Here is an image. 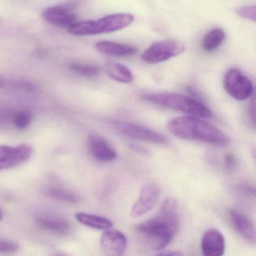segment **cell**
<instances>
[{
	"label": "cell",
	"instance_id": "1",
	"mask_svg": "<svg viewBox=\"0 0 256 256\" xmlns=\"http://www.w3.org/2000/svg\"><path fill=\"white\" fill-rule=\"evenodd\" d=\"M179 226L178 203L169 198L164 200L156 216L138 224L137 232L152 250H161L172 242Z\"/></svg>",
	"mask_w": 256,
	"mask_h": 256
},
{
	"label": "cell",
	"instance_id": "2",
	"mask_svg": "<svg viewBox=\"0 0 256 256\" xmlns=\"http://www.w3.org/2000/svg\"><path fill=\"white\" fill-rule=\"evenodd\" d=\"M169 131L179 138L203 142L216 146H226L230 139L221 130L198 118L178 116L168 122Z\"/></svg>",
	"mask_w": 256,
	"mask_h": 256
},
{
	"label": "cell",
	"instance_id": "3",
	"mask_svg": "<svg viewBox=\"0 0 256 256\" xmlns=\"http://www.w3.org/2000/svg\"><path fill=\"white\" fill-rule=\"evenodd\" d=\"M144 101L166 108L172 109L192 116L210 118L212 113L206 106L198 100L174 92H156L144 95Z\"/></svg>",
	"mask_w": 256,
	"mask_h": 256
},
{
	"label": "cell",
	"instance_id": "4",
	"mask_svg": "<svg viewBox=\"0 0 256 256\" xmlns=\"http://www.w3.org/2000/svg\"><path fill=\"white\" fill-rule=\"evenodd\" d=\"M134 22V16L130 13L108 14L98 20L76 22L68 29L76 36H94L116 32L125 29Z\"/></svg>",
	"mask_w": 256,
	"mask_h": 256
},
{
	"label": "cell",
	"instance_id": "5",
	"mask_svg": "<svg viewBox=\"0 0 256 256\" xmlns=\"http://www.w3.org/2000/svg\"><path fill=\"white\" fill-rule=\"evenodd\" d=\"M185 50V46L174 40H161L152 43L142 54L144 62L157 64L166 62L172 58L179 56Z\"/></svg>",
	"mask_w": 256,
	"mask_h": 256
},
{
	"label": "cell",
	"instance_id": "6",
	"mask_svg": "<svg viewBox=\"0 0 256 256\" xmlns=\"http://www.w3.org/2000/svg\"><path fill=\"white\" fill-rule=\"evenodd\" d=\"M223 85L226 92L238 101L250 98L254 90L251 80L236 68H230L226 72Z\"/></svg>",
	"mask_w": 256,
	"mask_h": 256
},
{
	"label": "cell",
	"instance_id": "7",
	"mask_svg": "<svg viewBox=\"0 0 256 256\" xmlns=\"http://www.w3.org/2000/svg\"><path fill=\"white\" fill-rule=\"evenodd\" d=\"M112 125L120 134L132 138L158 144H167L168 143L167 138L163 134L142 126L119 120L114 121Z\"/></svg>",
	"mask_w": 256,
	"mask_h": 256
},
{
	"label": "cell",
	"instance_id": "8",
	"mask_svg": "<svg viewBox=\"0 0 256 256\" xmlns=\"http://www.w3.org/2000/svg\"><path fill=\"white\" fill-rule=\"evenodd\" d=\"M32 148L28 144L12 146L0 145V170L11 169L28 162L32 155Z\"/></svg>",
	"mask_w": 256,
	"mask_h": 256
},
{
	"label": "cell",
	"instance_id": "9",
	"mask_svg": "<svg viewBox=\"0 0 256 256\" xmlns=\"http://www.w3.org/2000/svg\"><path fill=\"white\" fill-rule=\"evenodd\" d=\"M160 197V190L154 184H148L140 190L138 198L132 208L131 216L139 218L154 209L158 203Z\"/></svg>",
	"mask_w": 256,
	"mask_h": 256
},
{
	"label": "cell",
	"instance_id": "10",
	"mask_svg": "<svg viewBox=\"0 0 256 256\" xmlns=\"http://www.w3.org/2000/svg\"><path fill=\"white\" fill-rule=\"evenodd\" d=\"M126 236L120 230H104L100 239L102 250L106 256H124L127 248Z\"/></svg>",
	"mask_w": 256,
	"mask_h": 256
},
{
	"label": "cell",
	"instance_id": "11",
	"mask_svg": "<svg viewBox=\"0 0 256 256\" xmlns=\"http://www.w3.org/2000/svg\"><path fill=\"white\" fill-rule=\"evenodd\" d=\"M43 18L54 26L70 28L76 23V16L68 6L48 7L42 12Z\"/></svg>",
	"mask_w": 256,
	"mask_h": 256
},
{
	"label": "cell",
	"instance_id": "12",
	"mask_svg": "<svg viewBox=\"0 0 256 256\" xmlns=\"http://www.w3.org/2000/svg\"><path fill=\"white\" fill-rule=\"evenodd\" d=\"M88 145L91 155L98 161L108 162L118 156L115 150L100 134L91 133L88 138Z\"/></svg>",
	"mask_w": 256,
	"mask_h": 256
},
{
	"label": "cell",
	"instance_id": "13",
	"mask_svg": "<svg viewBox=\"0 0 256 256\" xmlns=\"http://www.w3.org/2000/svg\"><path fill=\"white\" fill-rule=\"evenodd\" d=\"M202 256H223L226 251V240L218 229L210 228L202 236Z\"/></svg>",
	"mask_w": 256,
	"mask_h": 256
},
{
	"label": "cell",
	"instance_id": "14",
	"mask_svg": "<svg viewBox=\"0 0 256 256\" xmlns=\"http://www.w3.org/2000/svg\"><path fill=\"white\" fill-rule=\"evenodd\" d=\"M229 217L235 230L250 242H256V228L248 216L238 210L230 209Z\"/></svg>",
	"mask_w": 256,
	"mask_h": 256
},
{
	"label": "cell",
	"instance_id": "15",
	"mask_svg": "<svg viewBox=\"0 0 256 256\" xmlns=\"http://www.w3.org/2000/svg\"><path fill=\"white\" fill-rule=\"evenodd\" d=\"M36 221L40 227L44 230L59 234H68L72 228L70 221L54 216H41L36 218Z\"/></svg>",
	"mask_w": 256,
	"mask_h": 256
},
{
	"label": "cell",
	"instance_id": "16",
	"mask_svg": "<svg viewBox=\"0 0 256 256\" xmlns=\"http://www.w3.org/2000/svg\"><path fill=\"white\" fill-rule=\"evenodd\" d=\"M95 48L103 54L114 56H131L137 52L134 46L110 41L98 42L96 44Z\"/></svg>",
	"mask_w": 256,
	"mask_h": 256
},
{
	"label": "cell",
	"instance_id": "17",
	"mask_svg": "<svg viewBox=\"0 0 256 256\" xmlns=\"http://www.w3.org/2000/svg\"><path fill=\"white\" fill-rule=\"evenodd\" d=\"M38 86L25 78L10 76H0V90L19 91V92H35Z\"/></svg>",
	"mask_w": 256,
	"mask_h": 256
},
{
	"label": "cell",
	"instance_id": "18",
	"mask_svg": "<svg viewBox=\"0 0 256 256\" xmlns=\"http://www.w3.org/2000/svg\"><path fill=\"white\" fill-rule=\"evenodd\" d=\"M76 218L80 224L97 230H108L114 224L113 222L109 218L94 214L77 212Z\"/></svg>",
	"mask_w": 256,
	"mask_h": 256
},
{
	"label": "cell",
	"instance_id": "19",
	"mask_svg": "<svg viewBox=\"0 0 256 256\" xmlns=\"http://www.w3.org/2000/svg\"><path fill=\"white\" fill-rule=\"evenodd\" d=\"M108 74L116 82L130 84L134 80V76L131 70L124 64L119 62H108L106 65Z\"/></svg>",
	"mask_w": 256,
	"mask_h": 256
},
{
	"label": "cell",
	"instance_id": "20",
	"mask_svg": "<svg viewBox=\"0 0 256 256\" xmlns=\"http://www.w3.org/2000/svg\"><path fill=\"white\" fill-rule=\"evenodd\" d=\"M226 38L224 30L216 28L210 31L202 42V48L206 52H212L216 50L222 44Z\"/></svg>",
	"mask_w": 256,
	"mask_h": 256
},
{
	"label": "cell",
	"instance_id": "21",
	"mask_svg": "<svg viewBox=\"0 0 256 256\" xmlns=\"http://www.w3.org/2000/svg\"><path fill=\"white\" fill-rule=\"evenodd\" d=\"M46 194L52 198L68 203H77L80 200V196L71 190L60 186H52L46 190Z\"/></svg>",
	"mask_w": 256,
	"mask_h": 256
},
{
	"label": "cell",
	"instance_id": "22",
	"mask_svg": "<svg viewBox=\"0 0 256 256\" xmlns=\"http://www.w3.org/2000/svg\"><path fill=\"white\" fill-rule=\"evenodd\" d=\"M70 70L79 76L86 78H94L100 74V67L92 64L74 62L70 66Z\"/></svg>",
	"mask_w": 256,
	"mask_h": 256
},
{
	"label": "cell",
	"instance_id": "23",
	"mask_svg": "<svg viewBox=\"0 0 256 256\" xmlns=\"http://www.w3.org/2000/svg\"><path fill=\"white\" fill-rule=\"evenodd\" d=\"M32 120V115L26 110L16 112L13 118V126L18 130H25L29 126Z\"/></svg>",
	"mask_w": 256,
	"mask_h": 256
},
{
	"label": "cell",
	"instance_id": "24",
	"mask_svg": "<svg viewBox=\"0 0 256 256\" xmlns=\"http://www.w3.org/2000/svg\"><path fill=\"white\" fill-rule=\"evenodd\" d=\"M236 13L244 19L252 20L254 22L256 20V6H252L240 7L236 10Z\"/></svg>",
	"mask_w": 256,
	"mask_h": 256
},
{
	"label": "cell",
	"instance_id": "25",
	"mask_svg": "<svg viewBox=\"0 0 256 256\" xmlns=\"http://www.w3.org/2000/svg\"><path fill=\"white\" fill-rule=\"evenodd\" d=\"M16 112H10L8 110H0V128L6 127L10 124L13 125V118Z\"/></svg>",
	"mask_w": 256,
	"mask_h": 256
},
{
	"label": "cell",
	"instance_id": "26",
	"mask_svg": "<svg viewBox=\"0 0 256 256\" xmlns=\"http://www.w3.org/2000/svg\"><path fill=\"white\" fill-rule=\"evenodd\" d=\"M18 250V245L11 241L0 240V252L12 253Z\"/></svg>",
	"mask_w": 256,
	"mask_h": 256
},
{
	"label": "cell",
	"instance_id": "27",
	"mask_svg": "<svg viewBox=\"0 0 256 256\" xmlns=\"http://www.w3.org/2000/svg\"><path fill=\"white\" fill-rule=\"evenodd\" d=\"M224 166L228 170H234L238 166V160L233 154H226L224 157Z\"/></svg>",
	"mask_w": 256,
	"mask_h": 256
},
{
	"label": "cell",
	"instance_id": "28",
	"mask_svg": "<svg viewBox=\"0 0 256 256\" xmlns=\"http://www.w3.org/2000/svg\"><path fill=\"white\" fill-rule=\"evenodd\" d=\"M248 115H250V119L252 121L253 124L254 125L256 122V104H254V98L250 102V106L248 109Z\"/></svg>",
	"mask_w": 256,
	"mask_h": 256
},
{
	"label": "cell",
	"instance_id": "29",
	"mask_svg": "<svg viewBox=\"0 0 256 256\" xmlns=\"http://www.w3.org/2000/svg\"><path fill=\"white\" fill-rule=\"evenodd\" d=\"M240 190L242 192V193L248 194V196H254L256 194V190L252 186L250 185H241L240 186Z\"/></svg>",
	"mask_w": 256,
	"mask_h": 256
},
{
	"label": "cell",
	"instance_id": "30",
	"mask_svg": "<svg viewBox=\"0 0 256 256\" xmlns=\"http://www.w3.org/2000/svg\"><path fill=\"white\" fill-rule=\"evenodd\" d=\"M156 256H182V253L178 250H174V251L162 252Z\"/></svg>",
	"mask_w": 256,
	"mask_h": 256
},
{
	"label": "cell",
	"instance_id": "31",
	"mask_svg": "<svg viewBox=\"0 0 256 256\" xmlns=\"http://www.w3.org/2000/svg\"><path fill=\"white\" fill-rule=\"evenodd\" d=\"M130 148L132 149V150L136 151V152H138L140 154H148V150L145 148H142V146H138V145L132 144Z\"/></svg>",
	"mask_w": 256,
	"mask_h": 256
},
{
	"label": "cell",
	"instance_id": "32",
	"mask_svg": "<svg viewBox=\"0 0 256 256\" xmlns=\"http://www.w3.org/2000/svg\"><path fill=\"white\" fill-rule=\"evenodd\" d=\"M2 211H1V210H0V220H2Z\"/></svg>",
	"mask_w": 256,
	"mask_h": 256
},
{
	"label": "cell",
	"instance_id": "33",
	"mask_svg": "<svg viewBox=\"0 0 256 256\" xmlns=\"http://www.w3.org/2000/svg\"><path fill=\"white\" fill-rule=\"evenodd\" d=\"M64 256V254H56V256Z\"/></svg>",
	"mask_w": 256,
	"mask_h": 256
}]
</instances>
